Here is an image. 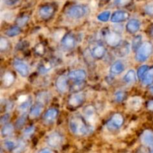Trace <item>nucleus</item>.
<instances>
[{"label": "nucleus", "instance_id": "nucleus-1", "mask_svg": "<svg viewBox=\"0 0 153 153\" xmlns=\"http://www.w3.org/2000/svg\"><path fill=\"white\" fill-rule=\"evenodd\" d=\"M69 128L73 134L79 137L87 135L91 131V127L86 123L85 118L79 114H75L70 117Z\"/></svg>", "mask_w": 153, "mask_h": 153}, {"label": "nucleus", "instance_id": "nucleus-2", "mask_svg": "<svg viewBox=\"0 0 153 153\" xmlns=\"http://www.w3.org/2000/svg\"><path fill=\"white\" fill-rule=\"evenodd\" d=\"M152 52L153 46L152 43L149 42H144L136 52V61L138 62H144L150 57Z\"/></svg>", "mask_w": 153, "mask_h": 153}, {"label": "nucleus", "instance_id": "nucleus-3", "mask_svg": "<svg viewBox=\"0 0 153 153\" xmlns=\"http://www.w3.org/2000/svg\"><path fill=\"white\" fill-rule=\"evenodd\" d=\"M90 11L89 7L84 4H76L70 7L67 10V14L73 19H80L86 16Z\"/></svg>", "mask_w": 153, "mask_h": 153}, {"label": "nucleus", "instance_id": "nucleus-4", "mask_svg": "<svg viewBox=\"0 0 153 153\" xmlns=\"http://www.w3.org/2000/svg\"><path fill=\"white\" fill-rule=\"evenodd\" d=\"M123 123L124 118L122 114L120 113H116L109 120L106 126H107L108 130H109L110 131H114L120 129L123 125Z\"/></svg>", "mask_w": 153, "mask_h": 153}, {"label": "nucleus", "instance_id": "nucleus-5", "mask_svg": "<svg viewBox=\"0 0 153 153\" xmlns=\"http://www.w3.org/2000/svg\"><path fill=\"white\" fill-rule=\"evenodd\" d=\"M63 143V136L58 131L50 133L46 137V144L52 149H58Z\"/></svg>", "mask_w": 153, "mask_h": 153}, {"label": "nucleus", "instance_id": "nucleus-6", "mask_svg": "<svg viewBox=\"0 0 153 153\" xmlns=\"http://www.w3.org/2000/svg\"><path fill=\"white\" fill-rule=\"evenodd\" d=\"M105 39L107 44L112 47H117L122 43L120 35L116 31H108L105 35Z\"/></svg>", "mask_w": 153, "mask_h": 153}, {"label": "nucleus", "instance_id": "nucleus-7", "mask_svg": "<svg viewBox=\"0 0 153 153\" xmlns=\"http://www.w3.org/2000/svg\"><path fill=\"white\" fill-rule=\"evenodd\" d=\"M85 100V94L83 93H76L73 94V95L70 96V97L68 100V105L70 108H76L79 107L84 103Z\"/></svg>", "mask_w": 153, "mask_h": 153}, {"label": "nucleus", "instance_id": "nucleus-8", "mask_svg": "<svg viewBox=\"0 0 153 153\" xmlns=\"http://www.w3.org/2000/svg\"><path fill=\"white\" fill-rule=\"evenodd\" d=\"M13 67L22 77H26L29 74V67L25 61L18 59L15 60L13 61Z\"/></svg>", "mask_w": 153, "mask_h": 153}, {"label": "nucleus", "instance_id": "nucleus-9", "mask_svg": "<svg viewBox=\"0 0 153 153\" xmlns=\"http://www.w3.org/2000/svg\"><path fill=\"white\" fill-rule=\"evenodd\" d=\"M39 15L43 19H49L55 13V7L51 4H45L39 9Z\"/></svg>", "mask_w": 153, "mask_h": 153}, {"label": "nucleus", "instance_id": "nucleus-10", "mask_svg": "<svg viewBox=\"0 0 153 153\" xmlns=\"http://www.w3.org/2000/svg\"><path fill=\"white\" fill-rule=\"evenodd\" d=\"M76 43V38L71 33L65 34L61 40V45L66 49H72L75 47Z\"/></svg>", "mask_w": 153, "mask_h": 153}, {"label": "nucleus", "instance_id": "nucleus-11", "mask_svg": "<svg viewBox=\"0 0 153 153\" xmlns=\"http://www.w3.org/2000/svg\"><path fill=\"white\" fill-rule=\"evenodd\" d=\"M56 88L58 92L60 93H65L68 90V79L65 75H61L58 76L56 82H55Z\"/></svg>", "mask_w": 153, "mask_h": 153}, {"label": "nucleus", "instance_id": "nucleus-12", "mask_svg": "<svg viewBox=\"0 0 153 153\" xmlns=\"http://www.w3.org/2000/svg\"><path fill=\"white\" fill-rule=\"evenodd\" d=\"M141 143L146 147L153 146V131L151 130H145L140 136Z\"/></svg>", "mask_w": 153, "mask_h": 153}, {"label": "nucleus", "instance_id": "nucleus-13", "mask_svg": "<svg viewBox=\"0 0 153 153\" xmlns=\"http://www.w3.org/2000/svg\"><path fill=\"white\" fill-rule=\"evenodd\" d=\"M87 77L86 72L84 70H72L69 73L68 78L75 82H82Z\"/></svg>", "mask_w": 153, "mask_h": 153}, {"label": "nucleus", "instance_id": "nucleus-14", "mask_svg": "<svg viewBox=\"0 0 153 153\" xmlns=\"http://www.w3.org/2000/svg\"><path fill=\"white\" fill-rule=\"evenodd\" d=\"M129 17V13L125 10H117L111 15V20L113 22H121L127 20Z\"/></svg>", "mask_w": 153, "mask_h": 153}, {"label": "nucleus", "instance_id": "nucleus-15", "mask_svg": "<svg viewBox=\"0 0 153 153\" xmlns=\"http://www.w3.org/2000/svg\"><path fill=\"white\" fill-rule=\"evenodd\" d=\"M95 108L93 105H88L83 109V114L85 119L90 123H94L96 120L97 115Z\"/></svg>", "mask_w": 153, "mask_h": 153}, {"label": "nucleus", "instance_id": "nucleus-16", "mask_svg": "<svg viewBox=\"0 0 153 153\" xmlns=\"http://www.w3.org/2000/svg\"><path fill=\"white\" fill-rule=\"evenodd\" d=\"M130 52V45L128 42L126 41L121 43L117 47H116L115 53L118 57H125L128 55Z\"/></svg>", "mask_w": 153, "mask_h": 153}, {"label": "nucleus", "instance_id": "nucleus-17", "mask_svg": "<svg viewBox=\"0 0 153 153\" xmlns=\"http://www.w3.org/2000/svg\"><path fill=\"white\" fill-rule=\"evenodd\" d=\"M140 28V22L137 19H131L126 25V31L130 34H134Z\"/></svg>", "mask_w": 153, "mask_h": 153}, {"label": "nucleus", "instance_id": "nucleus-18", "mask_svg": "<svg viewBox=\"0 0 153 153\" xmlns=\"http://www.w3.org/2000/svg\"><path fill=\"white\" fill-rule=\"evenodd\" d=\"M58 115V109L55 108H52L48 109L44 114V117L43 119L46 121V123H52L54 121L56 120Z\"/></svg>", "mask_w": 153, "mask_h": 153}, {"label": "nucleus", "instance_id": "nucleus-19", "mask_svg": "<svg viewBox=\"0 0 153 153\" xmlns=\"http://www.w3.org/2000/svg\"><path fill=\"white\" fill-rule=\"evenodd\" d=\"M92 56L95 59H102L106 54V49L103 45L97 44L92 50Z\"/></svg>", "mask_w": 153, "mask_h": 153}, {"label": "nucleus", "instance_id": "nucleus-20", "mask_svg": "<svg viewBox=\"0 0 153 153\" xmlns=\"http://www.w3.org/2000/svg\"><path fill=\"white\" fill-rule=\"evenodd\" d=\"M125 70V64L122 61H116L110 67V72L113 75H120Z\"/></svg>", "mask_w": 153, "mask_h": 153}, {"label": "nucleus", "instance_id": "nucleus-21", "mask_svg": "<svg viewBox=\"0 0 153 153\" xmlns=\"http://www.w3.org/2000/svg\"><path fill=\"white\" fill-rule=\"evenodd\" d=\"M43 105L41 104L40 102H36L34 105L31 106V108H30V113H29V117L32 119L34 118H37L41 114L42 111H43Z\"/></svg>", "mask_w": 153, "mask_h": 153}, {"label": "nucleus", "instance_id": "nucleus-22", "mask_svg": "<svg viewBox=\"0 0 153 153\" xmlns=\"http://www.w3.org/2000/svg\"><path fill=\"white\" fill-rule=\"evenodd\" d=\"M142 102H143V100L140 97H134L130 98L128 100V106L129 107V108H131V110L134 111H137L140 108L142 105Z\"/></svg>", "mask_w": 153, "mask_h": 153}, {"label": "nucleus", "instance_id": "nucleus-23", "mask_svg": "<svg viewBox=\"0 0 153 153\" xmlns=\"http://www.w3.org/2000/svg\"><path fill=\"white\" fill-rule=\"evenodd\" d=\"M137 73L134 71V70L131 69L129 70L123 77V81L125 83L128 84V85H131V84H134V82L137 80Z\"/></svg>", "mask_w": 153, "mask_h": 153}, {"label": "nucleus", "instance_id": "nucleus-24", "mask_svg": "<svg viewBox=\"0 0 153 153\" xmlns=\"http://www.w3.org/2000/svg\"><path fill=\"white\" fill-rule=\"evenodd\" d=\"M53 68V65L50 61H43L39 65L38 72L41 75H46L52 70Z\"/></svg>", "mask_w": 153, "mask_h": 153}, {"label": "nucleus", "instance_id": "nucleus-25", "mask_svg": "<svg viewBox=\"0 0 153 153\" xmlns=\"http://www.w3.org/2000/svg\"><path fill=\"white\" fill-rule=\"evenodd\" d=\"M13 126L10 123H7L4 125L1 128V134L3 137H10L13 132Z\"/></svg>", "mask_w": 153, "mask_h": 153}, {"label": "nucleus", "instance_id": "nucleus-26", "mask_svg": "<svg viewBox=\"0 0 153 153\" xmlns=\"http://www.w3.org/2000/svg\"><path fill=\"white\" fill-rule=\"evenodd\" d=\"M3 85L5 87L11 86L14 82V76L10 72H6L2 77Z\"/></svg>", "mask_w": 153, "mask_h": 153}, {"label": "nucleus", "instance_id": "nucleus-27", "mask_svg": "<svg viewBox=\"0 0 153 153\" xmlns=\"http://www.w3.org/2000/svg\"><path fill=\"white\" fill-rule=\"evenodd\" d=\"M50 94L49 92H46V91H43V92L38 94L37 96V102H40L44 105L46 103L49 102V100H50Z\"/></svg>", "mask_w": 153, "mask_h": 153}, {"label": "nucleus", "instance_id": "nucleus-28", "mask_svg": "<svg viewBox=\"0 0 153 153\" xmlns=\"http://www.w3.org/2000/svg\"><path fill=\"white\" fill-rule=\"evenodd\" d=\"M143 37H142L141 35H136L135 37L133 38L132 41H131V48L134 51H136L137 52L139 49V48L142 46L143 44Z\"/></svg>", "mask_w": 153, "mask_h": 153}, {"label": "nucleus", "instance_id": "nucleus-29", "mask_svg": "<svg viewBox=\"0 0 153 153\" xmlns=\"http://www.w3.org/2000/svg\"><path fill=\"white\" fill-rule=\"evenodd\" d=\"M22 30L21 28L18 25H15V26H12L10 28H9L7 31H5V34L7 37H16V36L19 35L21 33Z\"/></svg>", "mask_w": 153, "mask_h": 153}, {"label": "nucleus", "instance_id": "nucleus-30", "mask_svg": "<svg viewBox=\"0 0 153 153\" xmlns=\"http://www.w3.org/2000/svg\"><path fill=\"white\" fill-rule=\"evenodd\" d=\"M143 82L145 85H150L153 83V66L151 67L143 79Z\"/></svg>", "mask_w": 153, "mask_h": 153}, {"label": "nucleus", "instance_id": "nucleus-31", "mask_svg": "<svg viewBox=\"0 0 153 153\" xmlns=\"http://www.w3.org/2000/svg\"><path fill=\"white\" fill-rule=\"evenodd\" d=\"M16 144H17V142H15L14 140H10V139H7V140H4V143H3V146H4V149L7 151H10V152H13V150L16 148Z\"/></svg>", "mask_w": 153, "mask_h": 153}, {"label": "nucleus", "instance_id": "nucleus-32", "mask_svg": "<svg viewBox=\"0 0 153 153\" xmlns=\"http://www.w3.org/2000/svg\"><path fill=\"white\" fill-rule=\"evenodd\" d=\"M31 108V99L28 97L27 100H25L23 102L20 103L19 106V110L22 111V113H25L27 111Z\"/></svg>", "mask_w": 153, "mask_h": 153}, {"label": "nucleus", "instance_id": "nucleus-33", "mask_svg": "<svg viewBox=\"0 0 153 153\" xmlns=\"http://www.w3.org/2000/svg\"><path fill=\"white\" fill-rule=\"evenodd\" d=\"M26 149V143L23 140H19L17 141L16 148L13 150V153H22Z\"/></svg>", "mask_w": 153, "mask_h": 153}, {"label": "nucleus", "instance_id": "nucleus-34", "mask_svg": "<svg viewBox=\"0 0 153 153\" xmlns=\"http://www.w3.org/2000/svg\"><path fill=\"white\" fill-rule=\"evenodd\" d=\"M149 67H148L147 65H142L141 67H139L137 72V78H138L139 79L143 80V79L144 78L145 75L146 74V73H147V71L149 70Z\"/></svg>", "mask_w": 153, "mask_h": 153}, {"label": "nucleus", "instance_id": "nucleus-35", "mask_svg": "<svg viewBox=\"0 0 153 153\" xmlns=\"http://www.w3.org/2000/svg\"><path fill=\"white\" fill-rule=\"evenodd\" d=\"M111 17V12L109 10H105V11L100 13L97 16V19L101 21V22H107Z\"/></svg>", "mask_w": 153, "mask_h": 153}, {"label": "nucleus", "instance_id": "nucleus-36", "mask_svg": "<svg viewBox=\"0 0 153 153\" xmlns=\"http://www.w3.org/2000/svg\"><path fill=\"white\" fill-rule=\"evenodd\" d=\"M115 100H116L117 102H122L126 98V93L124 92L123 91H119L115 94L114 95Z\"/></svg>", "mask_w": 153, "mask_h": 153}, {"label": "nucleus", "instance_id": "nucleus-37", "mask_svg": "<svg viewBox=\"0 0 153 153\" xmlns=\"http://www.w3.org/2000/svg\"><path fill=\"white\" fill-rule=\"evenodd\" d=\"M26 121V114L25 113H23V114L21 115L17 120L16 121V128H21L24 126Z\"/></svg>", "mask_w": 153, "mask_h": 153}, {"label": "nucleus", "instance_id": "nucleus-38", "mask_svg": "<svg viewBox=\"0 0 153 153\" xmlns=\"http://www.w3.org/2000/svg\"><path fill=\"white\" fill-rule=\"evenodd\" d=\"M84 88V84L82 82H76L73 85L71 88V91H73L74 94L79 93V91Z\"/></svg>", "mask_w": 153, "mask_h": 153}, {"label": "nucleus", "instance_id": "nucleus-39", "mask_svg": "<svg viewBox=\"0 0 153 153\" xmlns=\"http://www.w3.org/2000/svg\"><path fill=\"white\" fill-rule=\"evenodd\" d=\"M28 20H29V16H27V15H24V16H20L16 19V23H17L18 26H23L28 22Z\"/></svg>", "mask_w": 153, "mask_h": 153}, {"label": "nucleus", "instance_id": "nucleus-40", "mask_svg": "<svg viewBox=\"0 0 153 153\" xmlns=\"http://www.w3.org/2000/svg\"><path fill=\"white\" fill-rule=\"evenodd\" d=\"M133 0H114V3L117 7H125L132 2Z\"/></svg>", "mask_w": 153, "mask_h": 153}, {"label": "nucleus", "instance_id": "nucleus-41", "mask_svg": "<svg viewBox=\"0 0 153 153\" xmlns=\"http://www.w3.org/2000/svg\"><path fill=\"white\" fill-rule=\"evenodd\" d=\"M34 51L38 55H44L46 49H45L44 46L42 43H38L34 47Z\"/></svg>", "mask_w": 153, "mask_h": 153}, {"label": "nucleus", "instance_id": "nucleus-42", "mask_svg": "<svg viewBox=\"0 0 153 153\" xmlns=\"http://www.w3.org/2000/svg\"><path fill=\"white\" fill-rule=\"evenodd\" d=\"M8 40L4 37H1V39H0V50L3 52V51L6 50L8 48Z\"/></svg>", "mask_w": 153, "mask_h": 153}, {"label": "nucleus", "instance_id": "nucleus-43", "mask_svg": "<svg viewBox=\"0 0 153 153\" xmlns=\"http://www.w3.org/2000/svg\"><path fill=\"white\" fill-rule=\"evenodd\" d=\"M34 130H35V128L34 126H28L26 128H25V130L23 131V134L25 137H30V136L32 135L33 133L34 132Z\"/></svg>", "mask_w": 153, "mask_h": 153}, {"label": "nucleus", "instance_id": "nucleus-44", "mask_svg": "<svg viewBox=\"0 0 153 153\" xmlns=\"http://www.w3.org/2000/svg\"><path fill=\"white\" fill-rule=\"evenodd\" d=\"M9 118H10V114H4L3 116H1V124L2 126L5 125L7 123L9 120Z\"/></svg>", "mask_w": 153, "mask_h": 153}, {"label": "nucleus", "instance_id": "nucleus-45", "mask_svg": "<svg viewBox=\"0 0 153 153\" xmlns=\"http://www.w3.org/2000/svg\"><path fill=\"white\" fill-rule=\"evenodd\" d=\"M145 11L148 15L153 16V4H149L145 7Z\"/></svg>", "mask_w": 153, "mask_h": 153}, {"label": "nucleus", "instance_id": "nucleus-46", "mask_svg": "<svg viewBox=\"0 0 153 153\" xmlns=\"http://www.w3.org/2000/svg\"><path fill=\"white\" fill-rule=\"evenodd\" d=\"M146 107H147L148 110L153 111V100H149V101L148 102L147 104H146Z\"/></svg>", "mask_w": 153, "mask_h": 153}, {"label": "nucleus", "instance_id": "nucleus-47", "mask_svg": "<svg viewBox=\"0 0 153 153\" xmlns=\"http://www.w3.org/2000/svg\"><path fill=\"white\" fill-rule=\"evenodd\" d=\"M38 153H55L52 149H48V148H45V149H41L38 152Z\"/></svg>", "mask_w": 153, "mask_h": 153}, {"label": "nucleus", "instance_id": "nucleus-48", "mask_svg": "<svg viewBox=\"0 0 153 153\" xmlns=\"http://www.w3.org/2000/svg\"><path fill=\"white\" fill-rule=\"evenodd\" d=\"M19 0H5V3L9 5H13V4H16V2H18Z\"/></svg>", "mask_w": 153, "mask_h": 153}, {"label": "nucleus", "instance_id": "nucleus-49", "mask_svg": "<svg viewBox=\"0 0 153 153\" xmlns=\"http://www.w3.org/2000/svg\"><path fill=\"white\" fill-rule=\"evenodd\" d=\"M149 34L150 37H152L153 38V25H151L150 28H149Z\"/></svg>", "mask_w": 153, "mask_h": 153}, {"label": "nucleus", "instance_id": "nucleus-50", "mask_svg": "<svg viewBox=\"0 0 153 153\" xmlns=\"http://www.w3.org/2000/svg\"><path fill=\"white\" fill-rule=\"evenodd\" d=\"M150 91H151V93H152V94H153V86L151 87V88H150Z\"/></svg>", "mask_w": 153, "mask_h": 153}, {"label": "nucleus", "instance_id": "nucleus-51", "mask_svg": "<svg viewBox=\"0 0 153 153\" xmlns=\"http://www.w3.org/2000/svg\"><path fill=\"white\" fill-rule=\"evenodd\" d=\"M150 153H153V146L152 148H151V151H150Z\"/></svg>", "mask_w": 153, "mask_h": 153}]
</instances>
